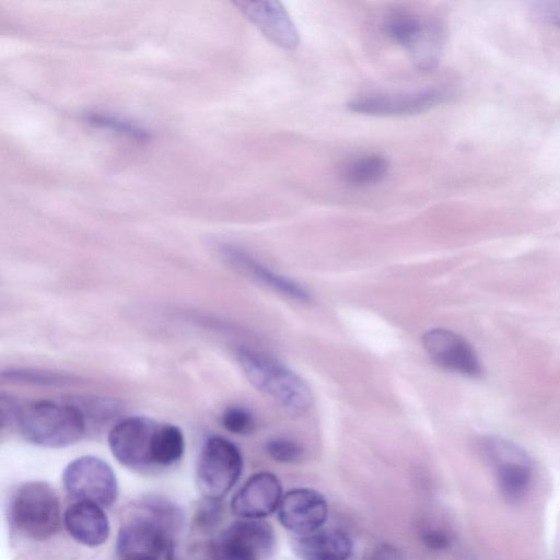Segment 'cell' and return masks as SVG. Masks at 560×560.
Masks as SVG:
<instances>
[{
	"mask_svg": "<svg viewBox=\"0 0 560 560\" xmlns=\"http://www.w3.org/2000/svg\"><path fill=\"white\" fill-rule=\"evenodd\" d=\"M113 456L136 471H152L175 465L184 455L185 438L171 423H161L143 416L118 421L108 433Z\"/></svg>",
	"mask_w": 560,
	"mask_h": 560,
	"instance_id": "6da1fadb",
	"label": "cell"
},
{
	"mask_svg": "<svg viewBox=\"0 0 560 560\" xmlns=\"http://www.w3.org/2000/svg\"><path fill=\"white\" fill-rule=\"evenodd\" d=\"M1 418L3 428H12L26 441L45 447L71 445L86 430L85 413L80 407L44 399L20 401L2 394Z\"/></svg>",
	"mask_w": 560,
	"mask_h": 560,
	"instance_id": "7a4b0ae2",
	"label": "cell"
},
{
	"mask_svg": "<svg viewBox=\"0 0 560 560\" xmlns=\"http://www.w3.org/2000/svg\"><path fill=\"white\" fill-rule=\"evenodd\" d=\"M180 514L170 502L145 501L120 526L116 540L119 560H173V530Z\"/></svg>",
	"mask_w": 560,
	"mask_h": 560,
	"instance_id": "3957f363",
	"label": "cell"
},
{
	"mask_svg": "<svg viewBox=\"0 0 560 560\" xmlns=\"http://www.w3.org/2000/svg\"><path fill=\"white\" fill-rule=\"evenodd\" d=\"M235 357L248 382L271 397L281 408L296 416L312 406L308 385L273 358L250 348L236 349Z\"/></svg>",
	"mask_w": 560,
	"mask_h": 560,
	"instance_id": "277c9868",
	"label": "cell"
},
{
	"mask_svg": "<svg viewBox=\"0 0 560 560\" xmlns=\"http://www.w3.org/2000/svg\"><path fill=\"white\" fill-rule=\"evenodd\" d=\"M13 527L23 536L43 540L60 526V503L55 490L44 481H28L13 493L9 508Z\"/></svg>",
	"mask_w": 560,
	"mask_h": 560,
	"instance_id": "5b68a950",
	"label": "cell"
},
{
	"mask_svg": "<svg viewBox=\"0 0 560 560\" xmlns=\"http://www.w3.org/2000/svg\"><path fill=\"white\" fill-rule=\"evenodd\" d=\"M381 27L409 54L419 69L432 70L440 62L444 31L438 21L409 13H393L383 20Z\"/></svg>",
	"mask_w": 560,
	"mask_h": 560,
	"instance_id": "8992f818",
	"label": "cell"
},
{
	"mask_svg": "<svg viewBox=\"0 0 560 560\" xmlns=\"http://www.w3.org/2000/svg\"><path fill=\"white\" fill-rule=\"evenodd\" d=\"M243 470L238 447L222 436H211L202 445L196 482L202 497L221 500L236 483Z\"/></svg>",
	"mask_w": 560,
	"mask_h": 560,
	"instance_id": "52a82bcc",
	"label": "cell"
},
{
	"mask_svg": "<svg viewBox=\"0 0 560 560\" xmlns=\"http://www.w3.org/2000/svg\"><path fill=\"white\" fill-rule=\"evenodd\" d=\"M272 527L261 520L241 518L213 540L212 560H268L275 549Z\"/></svg>",
	"mask_w": 560,
	"mask_h": 560,
	"instance_id": "ba28073f",
	"label": "cell"
},
{
	"mask_svg": "<svg viewBox=\"0 0 560 560\" xmlns=\"http://www.w3.org/2000/svg\"><path fill=\"white\" fill-rule=\"evenodd\" d=\"M62 482L70 495L102 508L110 506L118 495L117 478L103 459L85 455L70 462L63 470Z\"/></svg>",
	"mask_w": 560,
	"mask_h": 560,
	"instance_id": "9c48e42d",
	"label": "cell"
},
{
	"mask_svg": "<svg viewBox=\"0 0 560 560\" xmlns=\"http://www.w3.org/2000/svg\"><path fill=\"white\" fill-rule=\"evenodd\" d=\"M481 446L486 458L494 469L499 489L509 501L522 499L532 483L529 457L515 443L500 436H487Z\"/></svg>",
	"mask_w": 560,
	"mask_h": 560,
	"instance_id": "30bf717a",
	"label": "cell"
},
{
	"mask_svg": "<svg viewBox=\"0 0 560 560\" xmlns=\"http://www.w3.org/2000/svg\"><path fill=\"white\" fill-rule=\"evenodd\" d=\"M452 94L440 88L418 91L373 94L348 102L347 107L354 113L373 116L416 115L447 102Z\"/></svg>",
	"mask_w": 560,
	"mask_h": 560,
	"instance_id": "8fae6325",
	"label": "cell"
},
{
	"mask_svg": "<svg viewBox=\"0 0 560 560\" xmlns=\"http://www.w3.org/2000/svg\"><path fill=\"white\" fill-rule=\"evenodd\" d=\"M422 345L432 361L444 370L469 377H478L482 372L472 347L452 330L432 328L423 334Z\"/></svg>",
	"mask_w": 560,
	"mask_h": 560,
	"instance_id": "7c38bea8",
	"label": "cell"
},
{
	"mask_svg": "<svg viewBox=\"0 0 560 560\" xmlns=\"http://www.w3.org/2000/svg\"><path fill=\"white\" fill-rule=\"evenodd\" d=\"M277 513L283 527L296 535L306 536L322 528L327 520L328 506L320 492L296 488L282 495Z\"/></svg>",
	"mask_w": 560,
	"mask_h": 560,
	"instance_id": "4fadbf2b",
	"label": "cell"
},
{
	"mask_svg": "<svg viewBox=\"0 0 560 560\" xmlns=\"http://www.w3.org/2000/svg\"><path fill=\"white\" fill-rule=\"evenodd\" d=\"M282 487L271 472L250 476L231 501V510L241 518L260 520L277 511L282 499Z\"/></svg>",
	"mask_w": 560,
	"mask_h": 560,
	"instance_id": "5bb4252c",
	"label": "cell"
},
{
	"mask_svg": "<svg viewBox=\"0 0 560 560\" xmlns=\"http://www.w3.org/2000/svg\"><path fill=\"white\" fill-rule=\"evenodd\" d=\"M236 4L275 45L288 50L299 46L298 28L279 1H241Z\"/></svg>",
	"mask_w": 560,
	"mask_h": 560,
	"instance_id": "9a60e30c",
	"label": "cell"
},
{
	"mask_svg": "<svg viewBox=\"0 0 560 560\" xmlns=\"http://www.w3.org/2000/svg\"><path fill=\"white\" fill-rule=\"evenodd\" d=\"M67 533L88 547L103 545L109 536V522L103 508L88 501L70 504L62 516Z\"/></svg>",
	"mask_w": 560,
	"mask_h": 560,
	"instance_id": "2e32d148",
	"label": "cell"
},
{
	"mask_svg": "<svg viewBox=\"0 0 560 560\" xmlns=\"http://www.w3.org/2000/svg\"><path fill=\"white\" fill-rule=\"evenodd\" d=\"M221 250L231 265L273 291L299 302L311 300L308 292L299 283L273 272L247 253L232 246H223Z\"/></svg>",
	"mask_w": 560,
	"mask_h": 560,
	"instance_id": "e0dca14e",
	"label": "cell"
},
{
	"mask_svg": "<svg viewBox=\"0 0 560 560\" xmlns=\"http://www.w3.org/2000/svg\"><path fill=\"white\" fill-rule=\"evenodd\" d=\"M293 549L302 560H348L352 553V541L340 529H319L300 536Z\"/></svg>",
	"mask_w": 560,
	"mask_h": 560,
	"instance_id": "ac0fdd59",
	"label": "cell"
},
{
	"mask_svg": "<svg viewBox=\"0 0 560 560\" xmlns=\"http://www.w3.org/2000/svg\"><path fill=\"white\" fill-rule=\"evenodd\" d=\"M389 168L388 161L377 154L360 156L349 162L342 170L345 182L353 186H366L382 180Z\"/></svg>",
	"mask_w": 560,
	"mask_h": 560,
	"instance_id": "d6986e66",
	"label": "cell"
},
{
	"mask_svg": "<svg viewBox=\"0 0 560 560\" xmlns=\"http://www.w3.org/2000/svg\"><path fill=\"white\" fill-rule=\"evenodd\" d=\"M85 119L92 125L110 129L115 132L128 136L137 140H145L149 137L145 130L139 128L138 126L129 121H125L113 116L98 113H91L85 116Z\"/></svg>",
	"mask_w": 560,
	"mask_h": 560,
	"instance_id": "ffe728a7",
	"label": "cell"
},
{
	"mask_svg": "<svg viewBox=\"0 0 560 560\" xmlns=\"http://www.w3.org/2000/svg\"><path fill=\"white\" fill-rule=\"evenodd\" d=\"M225 430L234 434H248L255 429L254 416L243 407H229L221 417Z\"/></svg>",
	"mask_w": 560,
	"mask_h": 560,
	"instance_id": "44dd1931",
	"label": "cell"
},
{
	"mask_svg": "<svg viewBox=\"0 0 560 560\" xmlns=\"http://www.w3.org/2000/svg\"><path fill=\"white\" fill-rule=\"evenodd\" d=\"M266 452L279 463H294L302 456L303 450L292 440L277 438L267 442Z\"/></svg>",
	"mask_w": 560,
	"mask_h": 560,
	"instance_id": "7402d4cb",
	"label": "cell"
},
{
	"mask_svg": "<svg viewBox=\"0 0 560 560\" xmlns=\"http://www.w3.org/2000/svg\"><path fill=\"white\" fill-rule=\"evenodd\" d=\"M533 16L560 30V0H538L530 3Z\"/></svg>",
	"mask_w": 560,
	"mask_h": 560,
	"instance_id": "603a6c76",
	"label": "cell"
},
{
	"mask_svg": "<svg viewBox=\"0 0 560 560\" xmlns=\"http://www.w3.org/2000/svg\"><path fill=\"white\" fill-rule=\"evenodd\" d=\"M222 517L221 500L206 499L201 502L195 515V523L201 529L214 527Z\"/></svg>",
	"mask_w": 560,
	"mask_h": 560,
	"instance_id": "cb8c5ba5",
	"label": "cell"
},
{
	"mask_svg": "<svg viewBox=\"0 0 560 560\" xmlns=\"http://www.w3.org/2000/svg\"><path fill=\"white\" fill-rule=\"evenodd\" d=\"M3 375H8L9 380H18L25 382H34V383H62L68 381L67 377L60 376L57 374H50L47 372H30V371H10L8 373H3Z\"/></svg>",
	"mask_w": 560,
	"mask_h": 560,
	"instance_id": "d4e9b609",
	"label": "cell"
},
{
	"mask_svg": "<svg viewBox=\"0 0 560 560\" xmlns=\"http://www.w3.org/2000/svg\"><path fill=\"white\" fill-rule=\"evenodd\" d=\"M368 560H405L402 556L389 546H382L376 549Z\"/></svg>",
	"mask_w": 560,
	"mask_h": 560,
	"instance_id": "484cf974",
	"label": "cell"
},
{
	"mask_svg": "<svg viewBox=\"0 0 560 560\" xmlns=\"http://www.w3.org/2000/svg\"><path fill=\"white\" fill-rule=\"evenodd\" d=\"M423 540L429 547L434 549H443L448 544L447 537L444 534L435 530L425 533Z\"/></svg>",
	"mask_w": 560,
	"mask_h": 560,
	"instance_id": "4316f807",
	"label": "cell"
}]
</instances>
